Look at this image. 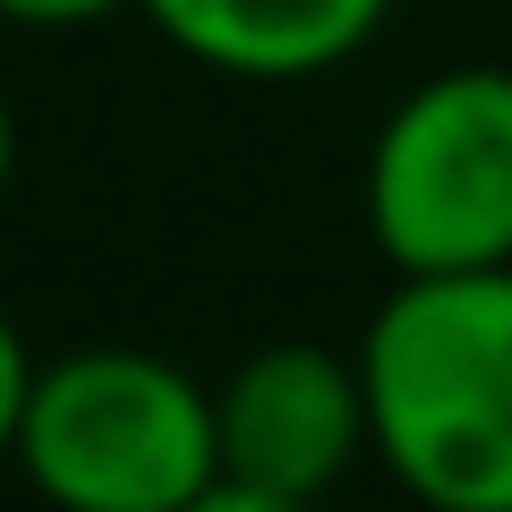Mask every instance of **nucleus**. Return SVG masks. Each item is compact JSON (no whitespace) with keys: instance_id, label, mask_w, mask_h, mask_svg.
<instances>
[{"instance_id":"obj_8","label":"nucleus","mask_w":512,"mask_h":512,"mask_svg":"<svg viewBox=\"0 0 512 512\" xmlns=\"http://www.w3.org/2000/svg\"><path fill=\"white\" fill-rule=\"evenodd\" d=\"M9 180H18V111L0 94V197H9Z\"/></svg>"},{"instance_id":"obj_6","label":"nucleus","mask_w":512,"mask_h":512,"mask_svg":"<svg viewBox=\"0 0 512 512\" xmlns=\"http://www.w3.org/2000/svg\"><path fill=\"white\" fill-rule=\"evenodd\" d=\"M35 350H26V333L9 325V308H0V461L18 453V419H26V393H35Z\"/></svg>"},{"instance_id":"obj_2","label":"nucleus","mask_w":512,"mask_h":512,"mask_svg":"<svg viewBox=\"0 0 512 512\" xmlns=\"http://www.w3.org/2000/svg\"><path fill=\"white\" fill-rule=\"evenodd\" d=\"M9 461L69 512H205L222 487L214 384L137 342L60 350L35 367Z\"/></svg>"},{"instance_id":"obj_5","label":"nucleus","mask_w":512,"mask_h":512,"mask_svg":"<svg viewBox=\"0 0 512 512\" xmlns=\"http://www.w3.org/2000/svg\"><path fill=\"white\" fill-rule=\"evenodd\" d=\"M154 35L239 86H299L376 43L393 0H137Z\"/></svg>"},{"instance_id":"obj_7","label":"nucleus","mask_w":512,"mask_h":512,"mask_svg":"<svg viewBox=\"0 0 512 512\" xmlns=\"http://www.w3.org/2000/svg\"><path fill=\"white\" fill-rule=\"evenodd\" d=\"M137 9V0H0V26H26V35H69V26H103Z\"/></svg>"},{"instance_id":"obj_1","label":"nucleus","mask_w":512,"mask_h":512,"mask_svg":"<svg viewBox=\"0 0 512 512\" xmlns=\"http://www.w3.org/2000/svg\"><path fill=\"white\" fill-rule=\"evenodd\" d=\"M367 444L436 512H512V265L393 274L359 333Z\"/></svg>"},{"instance_id":"obj_4","label":"nucleus","mask_w":512,"mask_h":512,"mask_svg":"<svg viewBox=\"0 0 512 512\" xmlns=\"http://www.w3.org/2000/svg\"><path fill=\"white\" fill-rule=\"evenodd\" d=\"M222 487L205 512H299L359 470L367 444V376L359 350L265 342L214 384Z\"/></svg>"},{"instance_id":"obj_3","label":"nucleus","mask_w":512,"mask_h":512,"mask_svg":"<svg viewBox=\"0 0 512 512\" xmlns=\"http://www.w3.org/2000/svg\"><path fill=\"white\" fill-rule=\"evenodd\" d=\"M367 239L393 274L512 265V69L461 60L402 94L367 137Z\"/></svg>"}]
</instances>
